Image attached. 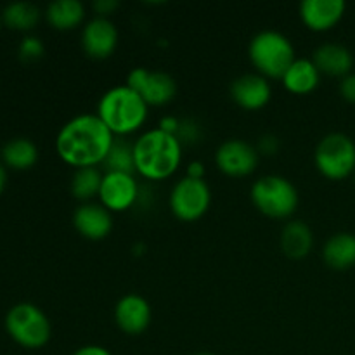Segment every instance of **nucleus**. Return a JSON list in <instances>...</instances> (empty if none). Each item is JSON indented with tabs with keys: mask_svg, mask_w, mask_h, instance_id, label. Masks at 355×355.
<instances>
[{
	"mask_svg": "<svg viewBox=\"0 0 355 355\" xmlns=\"http://www.w3.org/2000/svg\"><path fill=\"white\" fill-rule=\"evenodd\" d=\"M85 16V6L80 0H54L45 9L47 23L59 31L75 30L83 23Z\"/></svg>",
	"mask_w": 355,
	"mask_h": 355,
	"instance_id": "nucleus-21",
	"label": "nucleus"
},
{
	"mask_svg": "<svg viewBox=\"0 0 355 355\" xmlns=\"http://www.w3.org/2000/svg\"><path fill=\"white\" fill-rule=\"evenodd\" d=\"M252 203L257 210L270 218H288L297 211L300 196L290 179L283 175H263L253 182Z\"/></svg>",
	"mask_w": 355,
	"mask_h": 355,
	"instance_id": "nucleus-6",
	"label": "nucleus"
},
{
	"mask_svg": "<svg viewBox=\"0 0 355 355\" xmlns=\"http://www.w3.org/2000/svg\"><path fill=\"white\" fill-rule=\"evenodd\" d=\"M97 116L116 135H130L144 127L149 106L134 89L123 83L114 85L101 96L97 103Z\"/></svg>",
	"mask_w": 355,
	"mask_h": 355,
	"instance_id": "nucleus-3",
	"label": "nucleus"
},
{
	"mask_svg": "<svg viewBox=\"0 0 355 355\" xmlns=\"http://www.w3.org/2000/svg\"><path fill=\"white\" fill-rule=\"evenodd\" d=\"M312 61L318 66L321 75L338 76V78L352 73L354 68V54L350 52V49L342 44H335V42L319 45L312 52Z\"/></svg>",
	"mask_w": 355,
	"mask_h": 355,
	"instance_id": "nucleus-17",
	"label": "nucleus"
},
{
	"mask_svg": "<svg viewBox=\"0 0 355 355\" xmlns=\"http://www.w3.org/2000/svg\"><path fill=\"white\" fill-rule=\"evenodd\" d=\"M103 166L106 172L135 173L134 144L123 141V139H114L110 153L104 158Z\"/></svg>",
	"mask_w": 355,
	"mask_h": 355,
	"instance_id": "nucleus-25",
	"label": "nucleus"
},
{
	"mask_svg": "<svg viewBox=\"0 0 355 355\" xmlns=\"http://www.w3.org/2000/svg\"><path fill=\"white\" fill-rule=\"evenodd\" d=\"M71 355H113L103 345H83Z\"/></svg>",
	"mask_w": 355,
	"mask_h": 355,
	"instance_id": "nucleus-33",
	"label": "nucleus"
},
{
	"mask_svg": "<svg viewBox=\"0 0 355 355\" xmlns=\"http://www.w3.org/2000/svg\"><path fill=\"white\" fill-rule=\"evenodd\" d=\"M141 187L134 173L104 172L99 189V203L111 214L127 211L137 203Z\"/></svg>",
	"mask_w": 355,
	"mask_h": 355,
	"instance_id": "nucleus-10",
	"label": "nucleus"
},
{
	"mask_svg": "<svg viewBox=\"0 0 355 355\" xmlns=\"http://www.w3.org/2000/svg\"><path fill=\"white\" fill-rule=\"evenodd\" d=\"M120 2L118 0H96L92 3V9L96 12V16L99 17H107L113 10L118 9Z\"/></svg>",
	"mask_w": 355,
	"mask_h": 355,
	"instance_id": "nucleus-30",
	"label": "nucleus"
},
{
	"mask_svg": "<svg viewBox=\"0 0 355 355\" xmlns=\"http://www.w3.org/2000/svg\"><path fill=\"white\" fill-rule=\"evenodd\" d=\"M82 49L89 58L107 59L118 45V28L110 17L94 16L87 21L80 35Z\"/></svg>",
	"mask_w": 355,
	"mask_h": 355,
	"instance_id": "nucleus-12",
	"label": "nucleus"
},
{
	"mask_svg": "<svg viewBox=\"0 0 355 355\" xmlns=\"http://www.w3.org/2000/svg\"><path fill=\"white\" fill-rule=\"evenodd\" d=\"M315 168L329 180H343L355 173V141L343 132H331L318 142Z\"/></svg>",
	"mask_w": 355,
	"mask_h": 355,
	"instance_id": "nucleus-7",
	"label": "nucleus"
},
{
	"mask_svg": "<svg viewBox=\"0 0 355 355\" xmlns=\"http://www.w3.org/2000/svg\"><path fill=\"white\" fill-rule=\"evenodd\" d=\"M172 214L182 222H196L211 205V189L207 180L182 177L173 184L168 196Z\"/></svg>",
	"mask_w": 355,
	"mask_h": 355,
	"instance_id": "nucleus-8",
	"label": "nucleus"
},
{
	"mask_svg": "<svg viewBox=\"0 0 355 355\" xmlns=\"http://www.w3.org/2000/svg\"><path fill=\"white\" fill-rule=\"evenodd\" d=\"M73 225L76 232L90 241H101L107 238L113 229V214L99 201L80 203L73 211Z\"/></svg>",
	"mask_w": 355,
	"mask_h": 355,
	"instance_id": "nucleus-15",
	"label": "nucleus"
},
{
	"mask_svg": "<svg viewBox=\"0 0 355 355\" xmlns=\"http://www.w3.org/2000/svg\"><path fill=\"white\" fill-rule=\"evenodd\" d=\"M0 158L12 170H28L38 162V148L31 139L14 137L0 149Z\"/></svg>",
	"mask_w": 355,
	"mask_h": 355,
	"instance_id": "nucleus-22",
	"label": "nucleus"
},
{
	"mask_svg": "<svg viewBox=\"0 0 355 355\" xmlns=\"http://www.w3.org/2000/svg\"><path fill=\"white\" fill-rule=\"evenodd\" d=\"M103 175L104 173L97 166L75 170V173L71 177V184H69V191H71L73 198L78 200L80 203H90V201H94V198L99 196Z\"/></svg>",
	"mask_w": 355,
	"mask_h": 355,
	"instance_id": "nucleus-24",
	"label": "nucleus"
},
{
	"mask_svg": "<svg viewBox=\"0 0 355 355\" xmlns=\"http://www.w3.org/2000/svg\"><path fill=\"white\" fill-rule=\"evenodd\" d=\"M205 173H207V168L201 162H191L186 168V177H191V179L205 180Z\"/></svg>",
	"mask_w": 355,
	"mask_h": 355,
	"instance_id": "nucleus-31",
	"label": "nucleus"
},
{
	"mask_svg": "<svg viewBox=\"0 0 355 355\" xmlns=\"http://www.w3.org/2000/svg\"><path fill=\"white\" fill-rule=\"evenodd\" d=\"M277 149H279V141H277L276 135H270V134L260 137L259 146H257V151H259V155H263V156L276 155Z\"/></svg>",
	"mask_w": 355,
	"mask_h": 355,
	"instance_id": "nucleus-29",
	"label": "nucleus"
},
{
	"mask_svg": "<svg viewBox=\"0 0 355 355\" xmlns=\"http://www.w3.org/2000/svg\"><path fill=\"white\" fill-rule=\"evenodd\" d=\"M151 305L141 295L128 293L114 305V322L125 335H142L151 324Z\"/></svg>",
	"mask_w": 355,
	"mask_h": 355,
	"instance_id": "nucleus-13",
	"label": "nucleus"
},
{
	"mask_svg": "<svg viewBox=\"0 0 355 355\" xmlns=\"http://www.w3.org/2000/svg\"><path fill=\"white\" fill-rule=\"evenodd\" d=\"M135 172L144 179L159 182L170 179L182 163V144L162 128L142 132L134 142Z\"/></svg>",
	"mask_w": 355,
	"mask_h": 355,
	"instance_id": "nucleus-2",
	"label": "nucleus"
},
{
	"mask_svg": "<svg viewBox=\"0 0 355 355\" xmlns=\"http://www.w3.org/2000/svg\"><path fill=\"white\" fill-rule=\"evenodd\" d=\"M114 134L96 113L73 116L55 135V153L69 166L89 168L103 165L114 142Z\"/></svg>",
	"mask_w": 355,
	"mask_h": 355,
	"instance_id": "nucleus-1",
	"label": "nucleus"
},
{
	"mask_svg": "<svg viewBox=\"0 0 355 355\" xmlns=\"http://www.w3.org/2000/svg\"><path fill=\"white\" fill-rule=\"evenodd\" d=\"M6 184H7V170H6V165L0 162V194H2V191L6 189Z\"/></svg>",
	"mask_w": 355,
	"mask_h": 355,
	"instance_id": "nucleus-34",
	"label": "nucleus"
},
{
	"mask_svg": "<svg viewBox=\"0 0 355 355\" xmlns=\"http://www.w3.org/2000/svg\"><path fill=\"white\" fill-rule=\"evenodd\" d=\"M231 97L243 110L259 111L266 107L272 97V87L266 76L259 73H246L232 80Z\"/></svg>",
	"mask_w": 355,
	"mask_h": 355,
	"instance_id": "nucleus-14",
	"label": "nucleus"
},
{
	"mask_svg": "<svg viewBox=\"0 0 355 355\" xmlns=\"http://www.w3.org/2000/svg\"><path fill=\"white\" fill-rule=\"evenodd\" d=\"M3 24L16 31H31L42 17V10L26 0L10 2L0 12Z\"/></svg>",
	"mask_w": 355,
	"mask_h": 355,
	"instance_id": "nucleus-23",
	"label": "nucleus"
},
{
	"mask_svg": "<svg viewBox=\"0 0 355 355\" xmlns=\"http://www.w3.org/2000/svg\"><path fill=\"white\" fill-rule=\"evenodd\" d=\"M260 155L255 146L243 139H229L215 151V165L229 177H248L259 166Z\"/></svg>",
	"mask_w": 355,
	"mask_h": 355,
	"instance_id": "nucleus-11",
	"label": "nucleus"
},
{
	"mask_svg": "<svg viewBox=\"0 0 355 355\" xmlns=\"http://www.w3.org/2000/svg\"><path fill=\"white\" fill-rule=\"evenodd\" d=\"M2 24H3V21H2V16H0V30H2Z\"/></svg>",
	"mask_w": 355,
	"mask_h": 355,
	"instance_id": "nucleus-36",
	"label": "nucleus"
},
{
	"mask_svg": "<svg viewBox=\"0 0 355 355\" xmlns=\"http://www.w3.org/2000/svg\"><path fill=\"white\" fill-rule=\"evenodd\" d=\"M179 125H180L179 118H175V116H163L162 120H159L158 128H162V130L166 132V134L175 135L177 130H179Z\"/></svg>",
	"mask_w": 355,
	"mask_h": 355,
	"instance_id": "nucleus-32",
	"label": "nucleus"
},
{
	"mask_svg": "<svg viewBox=\"0 0 355 355\" xmlns=\"http://www.w3.org/2000/svg\"><path fill=\"white\" fill-rule=\"evenodd\" d=\"M283 87L295 96H307L314 92L321 82V71L312 58H297L281 78Z\"/></svg>",
	"mask_w": 355,
	"mask_h": 355,
	"instance_id": "nucleus-18",
	"label": "nucleus"
},
{
	"mask_svg": "<svg viewBox=\"0 0 355 355\" xmlns=\"http://www.w3.org/2000/svg\"><path fill=\"white\" fill-rule=\"evenodd\" d=\"M127 85L134 89L148 106H165L177 96V82L165 71L134 68L127 76Z\"/></svg>",
	"mask_w": 355,
	"mask_h": 355,
	"instance_id": "nucleus-9",
	"label": "nucleus"
},
{
	"mask_svg": "<svg viewBox=\"0 0 355 355\" xmlns=\"http://www.w3.org/2000/svg\"><path fill=\"white\" fill-rule=\"evenodd\" d=\"M45 47L42 38H38L37 35H26L23 37V40L19 42V47H17V54L23 61H37L44 55Z\"/></svg>",
	"mask_w": 355,
	"mask_h": 355,
	"instance_id": "nucleus-26",
	"label": "nucleus"
},
{
	"mask_svg": "<svg viewBox=\"0 0 355 355\" xmlns=\"http://www.w3.org/2000/svg\"><path fill=\"white\" fill-rule=\"evenodd\" d=\"M248 58L259 75L266 78H283L297 54L293 42L286 35L277 30H262L250 40Z\"/></svg>",
	"mask_w": 355,
	"mask_h": 355,
	"instance_id": "nucleus-4",
	"label": "nucleus"
},
{
	"mask_svg": "<svg viewBox=\"0 0 355 355\" xmlns=\"http://www.w3.org/2000/svg\"><path fill=\"white\" fill-rule=\"evenodd\" d=\"M347 10L343 0H304L300 3V17L312 31H329L342 21Z\"/></svg>",
	"mask_w": 355,
	"mask_h": 355,
	"instance_id": "nucleus-16",
	"label": "nucleus"
},
{
	"mask_svg": "<svg viewBox=\"0 0 355 355\" xmlns=\"http://www.w3.org/2000/svg\"><path fill=\"white\" fill-rule=\"evenodd\" d=\"M175 137L179 139L180 144H182V146L196 144V142L200 141V137H201L200 125H198L194 120H191V118H186V120H180L179 130H177Z\"/></svg>",
	"mask_w": 355,
	"mask_h": 355,
	"instance_id": "nucleus-27",
	"label": "nucleus"
},
{
	"mask_svg": "<svg viewBox=\"0 0 355 355\" xmlns=\"http://www.w3.org/2000/svg\"><path fill=\"white\" fill-rule=\"evenodd\" d=\"M322 260L328 267L345 270L355 266V234L336 232L322 246Z\"/></svg>",
	"mask_w": 355,
	"mask_h": 355,
	"instance_id": "nucleus-20",
	"label": "nucleus"
},
{
	"mask_svg": "<svg viewBox=\"0 0 355 355\" xmlns=\"http://www.w3.org/2000/svg\"><path fill=\"white\" fill-rule=\"evenodd\" d=\"M354 179H355V173H354Z\"/></svg>",
	"mask_w": 355,
	"mask_h": 355,
	"instance_id": "nucleus-37",
	"label": "nucleus"
},
{
	"mask_svg": "<svg viewBox=\"0 0 355 355\" xmlns=\"http://www.w3.org/2000/svg\"><path fill=\"white\" fill-rule=\"evenodd\" d=\"M196 355H215V354H210V352H201V354H196Z\"/></svg>",
	"mask_w": 355,
	"mask_h": 355,
	"instance_id": "nucleus-35",
	"label": "nucleus"
},
{
	"mask_svg": "<svg viewBox=\"0 0 355 355\" xmlns=\"http://www.w3.org/2000/svg\"><path fill=\"white\" fill-rule=\"evenodd\" d=\"M340 96L347 101V103L355 104V73H349L347 76L340 78Z\"/></svg>",
	"mask_w": 355,
	"mask_h": 355,
	"instance_id": "nucleus-28",
	"label": "nucleus"
},
{
	"mask_svg": "<svg viewBox=\"0 0 355 355\" xmlns=\"http://www.w3.org/2000/svg\"><path fill=\"white\" fill-rule=\"evenodd\" d=\"M312 246H314V234L304 220H290L281 231V250L290 259H304L311 253Z\"/></svg>",
	"mask_w": 355,
	"mask_h": 355,
	"instance_id": "nucleus-19",
	"label": "nucleus"
},
{
	"mask_svg": "<svg viewBox=\"0 0 355 355\" xmlns=\"http://www.w3.org/2000/svg\"><path fill=\"white\" fill-rule=\"evenodd\" d=\"M6 331L14 342L24 349L37 350L49 343L52 324L45 312L31 302H19L7 311L3 319Z\"/></svg>",
	"mask_w": 355,
	"mask_h": 355,
	"instance_id": "nucleus-5",
	"label": "nucleus"
}]
</instances>
